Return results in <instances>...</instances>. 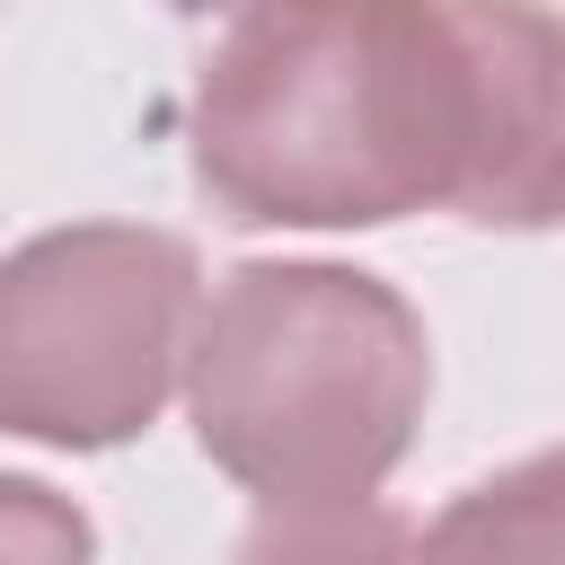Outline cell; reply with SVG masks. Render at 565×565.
I'll list each match as a JSON object with an SVG mask.
<instances>
[{"mask_svg":"<svg viewBox=\"0 0 565 565\" xmlns=\"http://www.w3.org/2000/svg\"><path fill=\"white\" fill-rule=\"evenodd\" d=\"M230 565H415V530L380 503L344 512H265Z\"/></svg>","mask_w":565,"mask_h":565,"instance_id":"cell-5","label":"cell"},{"mask_svg":"<svg viewBox=\"0 0 565 565\" xmlns=\"http://www.w3.org/2000/svg\"><path fill=\"white\" fill-rule=\"evenodd\" d=\"M168 9H177V18H212V9H238V18H247L256 0H168Z\"/></svg>","mask_w":565,"mask_h":565,"instance_id":"cell-7","label":"cell"},{"mask_svg":"<svg viewBox=\"0 0 565 565\" xmlns=\"http://www.w3.org/2000/svg\"><path fill=\"white\" fill-rule=\"evenodd\" d=\"M415 565H565V441L459 486L415 539Z\"/></svg>","mask_w":565,"mask_h":565,"instance_id":"cell-4","label":"cell"},{"mask_svg":"<svg viewBox=\"0 0 565 565\" xmlns=\"http://www.w3.org/2000/svg\"><path fill=\"white\" fill-rule=\"evenodd\" d=\"M203 318V265L150 221H71L0 256V433L115 450L159 424Z\"/></svg>","mask_w":565,"mask_h":565,"instance_id":"cell-3","label":"cell"},{"mask_svg":"<svg viewBox=\"0 0 565 565\" xmlns=\"http://www.w3.org/2000/svg\"><path fill=\"white\" fill-rule=\"evenodd\" d=\"M433 344L397 282L327 256L230 265L194 318L185 415L203 459L265 512L371 503L415 450Z\"/></svg>","mask_w":565,"mask_h":565,"instance_id":"cell-2","label":"cell"},{"mask_svg":"<svg viewBox=\"0 0 565 565\" xmlns=\"http://www.w3.org/2000/svg\"><path fill=\"white\" fill-rule=\"evenodd\" d=\"M238 230H565V18L539 0H256L185 97Z\"/></svg>","mask_w":565,"mask_h":565,"instance_id":"cell-1","label":"cell"},{"mask_svg":"<svg viewBox=\"0 0 565 565\" xmlns=\"http://www.w3.org/2000/svg\"><path fill=\"white\" fill-rule=\"evenodd\" d=\"M0 565H97V530L62 486L0 468Z\"/></svg>","mask_w":565,"mask_h":565,"instance_id":"cell-6","label":"cell"}]
</instances>
